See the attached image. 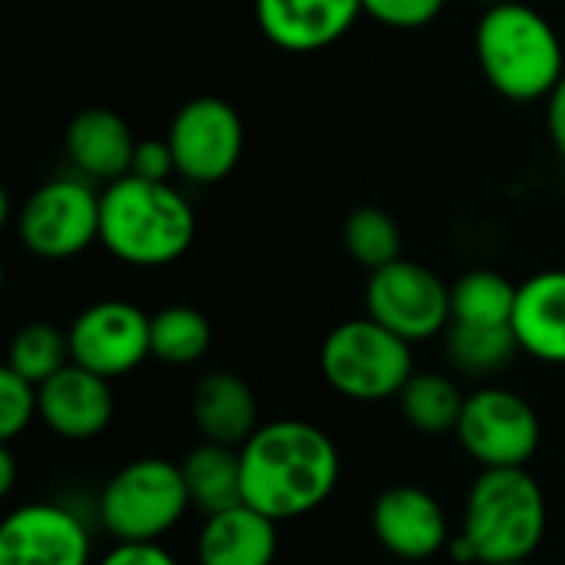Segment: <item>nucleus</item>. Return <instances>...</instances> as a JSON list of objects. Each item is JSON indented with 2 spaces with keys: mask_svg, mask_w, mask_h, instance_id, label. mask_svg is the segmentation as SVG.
<instances>
[{
  "mask_svg": "<svg viewBox=\"0 0 565 565\" xmlns=\"http://www.w3.org/2000/svg\"><path fill=\"white\" fill-rule=\"evenodd\" d=\"M397 401H401L404 420L417 434H427V437L457 434V424L467 404L457 381H450V374H440V371H414V377L407 381Z\"/></svg>",
  "mask_w": 565,
  "mask_h": 565,
  "instance_id": "412c9836",
  "label": "nucleus"
},
{
  "mask_svg": "<svg viewBox=\"0 0 565 565\" xmlns=\"http://www.w3.org/2000/svg\"><path fill=\"white\" fill-rule=\"evenodd\" d=\"M70 361V338L66 331H60L50 321H30L23 328H17V334L10 338L7 348V364L13 374H20L30 384H43L53 374H60Z\"/></svg>",
  "mask_w": 565,
  "mask_h": 565,
  "instance_id": "393cba45",
  "label": "nucleus"
},
{
  "mask_svg": "<svg viewBox=\"0 0 565 565\" xmlns=\"http://www.w3.org/2000/svg\"><path fill=\"white\" fill-rule=\"evenodd\" d=\"M17 487V457H13V447L3 444L0 447V497L13 493Z\"/></svg>",
  "mask_w": 565,
  "mask_h": 565,
  "instance_id": "2f4dec72",
  "label": "nucleus"
},
{
  "mask_svg": "<svg viewBox=\"0 0 565 565\" xmlns=\"http://www.w3.org/2000/svg\"><path fill=\"white\" fill-rule=\"evenodd\" d=\"M40 394V424L53 430L60 440L86 444L109 430L116 414V397L106 377L66 364L60 374L36 387Z\"/></svg>",
  "mask_w": 565,
  "mask_h": 565,
  "instance_id": "4468645a",
  "label": "nucleus"
},
{
  "mask_svg": "<svg viewBox=\"0 0 565 565\" xmlns=\"http://www.w3.org/2000/svg\"><path fill=\"white\" fill-rule=\"evenodd\" d=\"M503 565H536L533 559H520V563H503Z\"/></svg>",
  "mask_w": 565,
  "mask_h": 565,
  "instance_id": "72a5a7b5",
  "label": "nucleus"
},
{
  "mask_svg": "<svg viewBox=\"0 0 565 565\" xmlns=\"http://www.w3.org/2000/svg\"><path fill=\"white\" fill-rule=\"evenodd\" d=\"M278 556V523L248 503L205 516L195 559L199 565H271Z\"/></svg>",
  "mask_w": 565,
  "mask_h": 565,
  "instance_id": "6ab92c4d",
  "label": "nucleus"
},
{
  "mask_svg": "<svg viewBox=\"0 0 565 565\" xmlns=\"http://www.w3.org/2000/svg\"><path fill=\"white\" fill-rule=\"evenodd\" d=\"M321 374L348 401H391L414 377V354L404 338L364 315L328 331Z\"/></svg>",
  "mask_w": 565,
  "mask_h": 565,
  "instance_id": "423d86ee",
  "label": "nucleus"
},
{
  "mask_svg": "<svg viewBox=\"0 0 565 565\" xmlns=\"http://www.w3.org/2000/svg\"><path fill=\"white\" fill-rule=\"evenodd\" d=\"M152 358L169 367L199 364L212 348V324L192 305H169L149 318Z\"/></svg>",
  "mask_w": 565,
  "mask_h": 565,
  "instance_id": "5701e85b",
  "label": "nucleus"
},
{
  "mask_svg": "<svg viewBox=\"0 0 565 565\" xmlns=\"http://www.w3.org/2000/svg\"><path fill=\"white\" fill-rule=\"evenodd\" d=\"M520 285L503 278L493 268H473L457 278L450 288L454 298V324L470 328H513Z\"/></svg>",
  "mask_w": 565,
  "mask_h": 565,
  "instance_id": "4be33fe9",
  "label": "nucleus"
},
{
  "mask_svg": "<svg viewBox=\"0 0 565 565\" xmlns=\"http://www.w3.org/2000/svg\"><path fill=\"white\" fill-rule=\"evenodd\" d=\"M20 245L46 262H66L99 242V195L89 182L53 179L26 195L17 212Z\"/></svg>",
  "mask_w": 565,
  "mask_h": 565,
  "instance_id": "1a4fd4ad",
  "label": "nucleus"
},
{
  "mask_svg": "<svg viewBox=\"0 0 565 565\" xmlns=\"http://www.w3.org/2000/svg\"><path fill=\"white\" fill-rule=\"evenodd\" d=\"M457 440L483 470H516L536 457L543 427L526 397L510 387L487 384L467 394Z\"/></svg>",
  "mask_w": 565,
  "mask_h": 565,
  "instance_id": "0eeeda50",
  "label": "nucleus"
},
{
  "mask_svg": "<svg viewBox=\"0 0 565 565\" xmlns=\"http://www.w3.org/2000/svg\"><path fill=\"white\" fill-rule=\"evenodd\" d=\"M179 467H182V477L189 487L192 510H199L202 516H215V513H225V510L245 503L242 450L202 440L195 450L185 454V460Z\"/></svg>",
  "mask_w": 565,
  "mask_h": 565,
  "instance_id": "aec40b11",
  "label": "nucleus"
},
{
  "mask_svg": "<svg viewBox=\"0 0 565 565\" xmlns=\"http://www.w3.org/2000/svg\"><path fill=\"white\" fill-rule=\"evenodd\" d=\"M520 354L513 328H470L450 324L447 328V358L467 377H493L513 364Z\"/></svg>",
  "mask_w": 565,
  "mask_h": 565,
  "instance_id": "b1692460",
  "label": "nucleus"
},
{
  "mask_svg": "<svg viewBox=\"0 0 565 565\" xmlns=\"http://www.w3.org/2000/svg\"><path fill=\"white\" fill-rule=\"evenodd\" d=\"M344 248L348 255L367 268V271H377V268H387L391 262L404 258L401 255V225L377 205H361L354 209L348 218H344Z\"/></svg>",
  "mask_w": 565,
  "mask_h": 565,
  "instance_id": "a878e982",
  "label": "nucleus"
},
{
  "mask_svg": "<svg viewBox=\"0 0 565 565\" xmlns=\"http://www.w3.org/2000/svg\"><path fill=\"white\" fill-rule=\"evenodd\" d=\"M192 424L202 440L242 450L262 427L258 401L245 377L232 371H209L192 387Z\"/></svg>",
  "mask_w": 565,
  "mask_h": 565,
  "instance_id": "f3484780",
  "label": "nucleus"
},
{
  "mask_svg": "<svg viewBox=\"0 0 565 565\" xmlns=\"http://www.w3.org/2000/svg\"><path fill=\"white\" fill-rule=\"evenodd\" d=\"M149 318L152 315L119 298L83 308L66 328L70 361L106 381L132 374L146 358H152Z\"/></svg>",
  "mask_w": 565,
  "mask_h": 565,
  "instance_id": "9b49d317",
  "label": "nucleus"
},
{
  "mask_svg": "<svg viewBox=\"0 0 565 565\" xmlns=\"http://www.w3.org/2000/svg\"><path fill=\"white\" fill-rule=\"evenodd\" d=\"M473 46L487 83L516 103L550 99L565 76L563 40L556 26L536 7L520 0L487 7L477 23Z\"/></svg>",
  "mask_w": 565,
  "mask_h": 565,
  "instance_id": "7ed1b4c3",
  "label": "nucleus"
},
{
  "mask_svg": "<svg viewBox=\"0 0 565 565\" xmlns=\"http://www.w3.org/2000/svg\"><path fill=\"white\" fill-rule=\"evenodd\" d=\"M513 334L523 354L565 364V271H540L520 285Z\"/></svg>",
  "mask_w": 565,
  "mask_h": 565,
  "instance_id": "a211bd4d",
  "label": "nucleus"
},
{
  "mask_svg": "<svg viewBox=\"0 0 565 565\" xmlns=\"http://www.w3.org/2000/svg\"><path fill=\"white\" fill-rule=\"evenodd\" d=\"M361 13V0H255L258 30L288 53H318L338 43Z\"/></svg>",
  "mask_w": 565,
  "mask_h": 565,
  "instance_id": "2eb2a0df",
  "label": "nucleus"
},
{
  "mask_svg": "<svg viewBox=\"0 0 565 565\" xmlns=\"http://www.w3.org/2000/svg\"><path fill=\"white\" fill-rule=\"evenodd\" d=\"M361 7L381 26L420 30V26H430L444 13L447 0H361Z\"/></svg>",
  "mask_w": 565,
  "mask_h": 565,
  "instance_id": "cd10ccee",
  "label": "nucleus"
},
{
  "mask_svg": "<svg viewBox=\"0 0 565 565\" xmlns=\"http://www.w3.org/2000/svg\"><path fill=\"white\" fill-rule=\"evenodd\" d=\"M341 480L334 440L308 420L262 424L242 447V493L275 523L301 520L328 503Z\"/></svg>",
  "mask_w": 565,
  "mask_h": 565,
  "instance_id": "f257e3e1",
  "label": "nucleus"
},
{
  "mask_svg": "<svg viewBox=\"0 0 565 565\" xmlns=\"http://www.w3.org/2000/svg\"><path fill=\"white\" fill-rule=\"evenodd\" d=\"M192 510L182 467L139 457L119 467L99 493V523L113 543H159Z\"/></svg>",
  "mask_w": 565,
  "mask_h": 565,
  "instance_id": "39448f33",
  "label": "nucleus"
},
{
  "mask_svg": "<svg viewBox=\"0 0 565 565\" xmlns=\"http://www.w3.org/2000/svg\"><path fill=\"white\" fill-rule=\"evenodd\" d=\"M172 172H175V159H172V149H169L166 139H142L136 146L129 175H139V179H149V182H169Z\"/></svg>",
  "mask_w": 565,
  "mask_h": 565,
  "instance_id": "c85d7f7f",
  "label": "nucleus"
},
{
  "mask_svg": "<svg viewBox=\"0 0 565 565\" xmlns=\"http://www.w3.org/2000/svg\"><path fill=\"white\" fill-rule=\"evenodd\" d=\"M96 565H179L169 550L159 543H113L106 556H99Z\"/></svg>",
  "mask_w": 565,
  "mask_h": 565,
  "instance_id": "c756f323",
  "label": "nucleus"
},
{
  "mask_svg": "<svg viewBox=\"0 0 565 565\" xmlns=\"http://www.w3.org/2000/svg\"><path fill=\"white\" fill-rule=\"evenodd\" d=\"M99 242L132 268H166L195 242V212L169 182L126 175L99 195Z\"/></svg>",
  "mask_w": 565,
  "mask_h": 565,
  "instance_id": "f03ea898",
  "label": "nucleus"
},
{
  "mask_svg": "<svg viewBox=\"0 0 565 565\" xmlns=\"http://www.w3.org/2000/svg\"><path fill=\"white\" fill-rule=\"evenodd\" d=\"M136 146L139 142H136L129 122L106 106L79 109L66 126V156H70L73 169L79 175L106 182V185H113L132 172Z\"/></svg>",
  "mask_w": 565,
  "mask_h": 565,
  "instance_id": "dca6fc26",
  "label": "nucleus"
},
{
  "mask_svg": "<svg viewBox=\"0 0 565 565\" xmlns=\"http://www.w3.org/2000/svg\"><path fill=\"white\" fill-rule=\"evenodd\" d=\"M33 420H40L36 384L23 381L10 367H0V440L13 444Z\"/></svg>",
  "mask_w": 565,
  "mask_h": 565,
  "instance_id": "bb28decb",
  "label": "nucleus"
},
{
  "mask_svg": "<svg viewBox=\"0 0 565 565\" xmlns=\"http://www.w3.org/2000/svg\"><path fill=\"white\" fill-rule=\"evenodd\" d=\"M546 126L556 142V149L565 156V76L556 83V89L546 99Z\"/></svg>",
  "mask_w": 565,
  "mask_h": 565,
  "instance_id": "7c9ffc66",
  "label": "nucleus"
},
{
  "mask_svg": "<svg viewBox=\"0 0 565 565\" xmlns=\"http://www.w3.org/2000/svg\"><path fill=\"white\" fill-rule=\"evenodd\" d=\"M460 536L480 565L533 559L546 536V497L526 467L483 470L463 503Z\"/></svg>",
  "mask_w": 565,
  "mask_h": 565,
  "instance_id": "20e7f679",
  "label": "nucleus"
},
{
  "mask_svg": "<svg viewBox=\"0 0 565 565\" xmlns=\"http://www.w3.org/2000/svg\"><path fill=\"white\" fill-rule=\"evenodd\" d=\"M473 3H483V7H497V3H507V0H473Z\"/></svg>",
  "mask_w": 565,
  "mask_h": 565,
  "instance_id": "473e14b6",
  "label": "nucleus"
},
{
  "mask_svg": "<svg viewBox=\"0 0 565 565\" xmlns=\"http://www.w3.org/2000/svg\"><path fill=\"white\" fill-rule=\"evenodd\" d=\"M367 318L404 338L407 344L447 334L454 324V298L447 281L411 258H397L387 268L371 271L364 288Z\"/></svg>",
  "mask_w": 565,
  "mask_h": 565,
  "instance_id": "6e6552de",
  "label": "nucleus"
},
{
  "mask_svg": "<svg viewBox=\"0 0 565 565\" xmlns=\"http://www.w3.org/2000/svg\"><path fill=\"white\" fill-rule=\"evenodd\" d=\"M371 530L391 556L407 559V563L434 559L454 540L440 500L414 483L387 487L374 500Z\"/></svg>",
  "mask_w": 565,
  "mask_h": 565,
  "instance_id": "ddd939ff",
  "label": "nucleus"
},
{
  "mask_svg": "<svg viewBox=\"0 0 565 565\" xmlns=\"http://www.w3.org/2000/svg\"><path fill=\"white\" fill-rule=\"evenodd\" d=\"M0 565H96L89 526L60 503H23L0 523Z\"/></svg>",
  "mask_w": 565,
  "mask_h": 565,
  "instance_id": "f8f14e48",
  "label": "nucleus"
},
{
  "mask_svg": "<svg viewBox=\"0 0 565 565\" xmlns=\"http://www.w3.org/2000/svg\"><path fill=\"white\" fill-rule=\"evenodd\" d=\"M166 142L175 159V175L212 185L235 172L245 149V122L222 96H195L179 106Z\"/></svg>",
  "mask_w": 565,
  "mask_h": 565,
  "instance_id": "9d476101",
  "label": "nucleus"
}]
</instances>
